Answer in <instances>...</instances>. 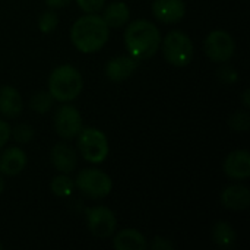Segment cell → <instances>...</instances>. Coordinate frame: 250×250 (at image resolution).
I'll list each match as a JSON object with an SVG mask.
<instances>
[{
  "mask_svg": "<svg viewBox=\"0 0 250 250\" xmlns=\"http://www.w3.org/2000/svg\"><path fill=\"white\" fill-rule=\"evenodd\" d=\"M161 50L164 59L176 66L185 67L193 59V42L190 37L182 31H171L161 38Z\"/></svg>",
  "mask_w": 250,
  "mask_h": 250,
  "instance_id": "cell-4",
  "label": "cell"
},
{
  "mask_svg": "<svg viewBox=\"0 0 250 250\" xmlns=\"http://www.w3.org/2000/svg\"><path fill=\"white\" fill-rule=\"evenodd\" d=\"M161 34L158 28L146 19H136L125 31V45L132 57L139 60L151 59L160 48Z\"/></svg>",
  "mask_w": 250,
  "mask_h": 250,
  "instance_id": "cell-2",
  "label": "cell"
},
{
  "mask_svg": "<svg viewBox=\"0 0 250 250\" xmlns=\"http://www.w3.org/2000/svg\"><path fill=\"white\" fill-rule=\"evenodd\" d=\"M243 103H245V107L249 108L250 103H249V89L245 91V95H243Z\"/></svg>",
  "mask_w": 250,
  "mask_h": 250,
  "instance_id": "cell-30",
  "label": "cell"
},
{
  "mask_svg": "<svg viewBox=\"0 0 250 250\" xmlns=\"http://www.w3.org/2000/svg\"><path fill=\"white\" fill-rule=\"evenodd\" d=\"M73 188H75V183L73 180L67 176V174H60V176H56L51 183H50V189L51 192L59 196V198H67L72 195L73 192Z\"/></svg>",
  "mask_w": 250,
  "mask_h": 250,
  "instance_id": "cell-20",
  "label": "cell"
},
{
  "mask_svg": "<svg viewBox=\"0 0 250 250\" xmlns=\"http://www.w3.org/2000/svg\"><path fill=\"white\" fill-rule=\"evenodd\" d=\"M4 190V179L0 176V195H1V192Z\"/></svg>",
  "mask_w": 250,
  "mask_h": 250,
  "instance_id": "cell-31",
  "label": "cell"
},
{
  "mask_svg": "<svg viewBox=\"0 0 250 250\" xmlns=\"http://www.w3.org/2000/svg\"><path fill=\"white\" fill-rule=\"evenodd\" d=\"M204 51L212 62L226 63L236 51V41L229 32L215 29L207 35L204 41Z\"/></svg>",
  "mask_w": 250,
  "mask_h": 250,
  "instance_id": "cell-7",
  "label": "cell"
},
{
  "mask_svg": "<svg viewBox=\"0 0 250 250\" xmlns=\"http://www.w3.org/2000/svg\"><path fill=\"white\" fill-rule=\"evenodd\" d=\"M82 86L83 79L81 72L70 64L57 66L50 73L48 92L54 100L60 103H69L78 98L82 92Z\"/></svg>",
  "mask_w": 250,
  "mask_h": 250,
  "instance_id": "cell-3",
  "label": "cell"
},
{
  "mask_svg": "<svg viewBox=\"0 0 250 250\" xmlns=\"http://www.w3.org/2000/svg\"><path fill=\"white\" fill-rule=\"evenodd\" d=\"M108 28H122L127 23L130 18V9L125 1H113L110 3L101 16Z\"/></svg>",
  "mask_w": 250,
  "mask_h": 250,
  "instance_id": "cell-18",
  "label": "cell"
},
{
  "mask_svg": "<svg viewBox=\"0 0 250 250\" xmlns=\"http://www.w3.org/2000/svg\"><path fill=\"white\" fill-rule=\"evenodd\" d=\"M76 138H78V149L85 161L91 164H100L105 161L108 155V139L100 129L82 127V130Z\"/></svg>",
  "mask_w": 250,
  "mask_h": 250,
  "instance_id": "cell-5",
  "label": "cell"
},
{
  "mask_svg": "<svg viewBox=\"0 0 250 250\" xmlns=\"http://www.w3.org/2000/svg\"><path fill=\"white\" fill-rule=\"evenodd\" d=\"M212 240L223 249H230L236 243V231L231 224L226 221H220L212 229Z\"/></svg>",
  "mask_w": 250,
  "mask_h": 250,
  "instance_id": "cell-19",
  "label": "cell"
},
{
  "mask_svg": "<svg viewBox=\"0 0 250 250\" xmlns=\"http://www.w3.org/2000/svg\"><path fill=\"white\" fill-rule=\"evenodd\" d=\"M57 23H59V18H57V13L53 12V10H47L44 12L40 19H38V28L41 32L44 34H50L53 32L56 28H57Z\"/></svg>",
  "mask_w": 250,
  "mask_h": 250,
  "instance_id": "cell-22",
  "label": "cell"
},
{
  "mask_svg": "<svg viewBox=\"0 0 250 250\" xmlns=\"http://www.w3.org/2000/svg\"><path fill=\"white\" fill-rule=\"evenodd\" d=\"M53 97L50 95V92L47 91H40V92H37V94H34L32 97H31V101H29V105H31V108L35 111V113H40V114H44V113H47L50 108H51V105H53Z\"/></svg>",
  "mask_w": 250,
  "mask_h": 250,
  "instance_id": "cell-21",
  "label": "cell"
},
{
  "mask_svg": "<svg viewBox=\"0 0 250 250\" xmlns=\"http://www.w3.org/2000/svg\"><path fill=\"white\" fill-rule=\"evenodd\" d=\"M73 183L81 193L91 199H103L108 196L113 189L111 177L98 168L81 170Z\"/></svg>",
  "mask_w": 250,
  "mask_h": 250,
  "instance_id": "cell-6",
  "label": "cell"
},
{
  "mask_svg": "<svg viewBox=\"0 0 250 250\" xmlns=\"http://www.w3.org/2000/svg\"><path fill=\"white\" fill-rule=\"evenodd\" d=\"M23 110V100L21 94L10 85L0 88V113L4 117L13 119Z\"/></svg>",
  "mask_w": 250,
  "mask_h": 250,
  "instance_id": "cell-16",
  "label": "cell"
},
{
  "mask_svg": "<svg viewBox=\"0 0 250 250\" xmlns=\"http://www.w3.org/2000/svg\"><path fill=\"white\" fill-rule=\"evenodd\" d=\"M110 37V28L97 13H85L78 18L70 29L72 44L85 54L101 50Z\"/></svg>",
  "mask_w": 250,
  "mask_h": 250,
  "instance_id": "cell-1",
  "label": "cell"
},
{
  "mask_svg": "<svg viewBox=\"0 0 250 250\" xmlns=\"http://www.w3.org/2000/svg\"><path fill=\"white\" fill-rule=\"evenodd\" d=\"M54 127L60 138L63 139H75L82 130V117L79 111L70 105L63 104L56 110L54 114Z\"/></svg>",
  "mask_w": 250,
  "mask_h": 250,
  "instance_id": "cell-9",
  "label": "cell"
},
{
  "mask_svg": "<svg viewBox=\"0 0 250 250\" xmlns=\"http://www.w3.org/2000/svg\"><path fill=\"white\" fill-rule=\"evenodd\" d=\"M10 133H12V129L9 126L7 122L4 120H0V149L7 144V141L10 139Z\"/></svg>",
  "mask_w": 250,
  "mask_h": 250,
  "instance_id": "cell-28",
  "label": "cell"
},
{
  "mask_svg": "<svg viewBox=\"0 0 250 250\" xmlns=\"http://www.w3.org/2000/svg\"><path fill=\"white\" fill-rule=\"evenodd\" d=\"M223 207L233 211H243L250 205V190L243 185H231L221 193Z\"/></svg>",
  "mask_w": 250,
  "mask_h": 250,
  "instance_id": "cell-15",
  "label": "cell"
},
{
  "mask_svg": "<svg viewBox=\"0 0 250 250\" xmlns=\"http://www.w3.org/2000/svg\"><path fill=\"white\" fill-rule=\"evenodd\" d=\"M138 67V60L132 56H117L107 62L105 75L113 82H122L133 75Z\"/></svg>",
  "mask_w": 250,
  "mask_h": 250,
  "instance_id": "cell-12",
  "label": "cell"
},
{
  "mask_svg": "<svg viewBox=\"0 0 250 250\" xmlns=\"http://www.w3.org/2000/svg\"><path fill=\"white\" fill-rule=\"evenodd\" d=\"M223 171L227 177L234 180H246L250 177V154L246 149L230 152L224 163Z\"/></svg>",
  "mask_w": 250,
  "mask_h": 250,
  "instance_id": "cell-10",
  "label": "cell"
},
{
  "mask_svg": "<svg viewBox=\"0 0 250 250\" xmlns=\"http://www.w3.org/2000/svg\"><path fill=\"white\" fill-rule=\"evenodd\" d=\"M152 250H173L174 249V245L168 240V239H164V237H155L149 246Z\"/></svg>",
  "mask_w": 250,
  "mask_h": 250,
  "instance_id": "cell-26",
  "label": "cell"
},
{
  "mask_svg": "<svg viewBox=\"0 0 250 250\" xmlns=\"http://www.w3.org/2000/svg\"><path fill=\"white\" fill-rule=\"evenodd\" d=\"M3 249V245H1V243H0V250Z\"/></svg>",
  "mask_w": 250,
  "mask_h": 250,
  "instance_id": "cell-32",
  "label": "cell"
},
{
  "mask_svg": "<svg viewBox=\"0 0 250 250\" xmlns=\"http://www.w3.org/2000/svg\"><path fill=\"white\" fill-rule=\"evenodd\" d=\"M76 4L85 13H97L104 7L105 0H76Z\"/></svg>",
  "mask_w": 250,
  "mask_h": 250,
  "instance_id": "cell-25",
  "label": "cell"
},
{
  "mask_svg": "<svg viewBox=\"0 0 250 250\" xmlns=\"http://www.w3.org/2000/svg\"><path fill=\"white\" fill-rule=\"evenodd\" d=\"M113 246L117 250H145L148 245L142 233L133 229H125L116 234Z\"/></svg>",
  "mask_w": 250,
  "mask_h": 250,
  "instance_id": "cell-17",
  "label": "cell"
},
{
  "mask_svg": "<svg viewBox=\"0 0 250 250\" xmlns=\"http://www.w3.org/2000/svg\"><path fill=\"white\" fill-rule=\"evenodd\" d=\"M50 161L54 166V168L63 174H69L76 168L78 160H76V152L75 149L67 145V144H56L51 148L50 152Z\"/></svg>",
  "mask_w": 250,
  "mask_h": 250,
  "instance_id": "cell-14",
  "label": "cell"
},
{
  "mask_svg": "<svg viewBox=\"0 0 250 250\" xmlns=\"http://www.w3.org/2000/svg\"><path fill=\"white\" fill-rule=\"evenodd\" d=\"M229 125L233 130L237 132H248L250 127V116L248 111H236L230 119Z\"/></svg>",
  "mask_w": 250,
  "mask_h": 250,
  "instance_id": "cell-23",
  "label": "cell"
},
{
  "mask_svg": "<svg viewBox=\"0 0 250 250\" xmlns=\"http://www.w3.org/2000/svg\"><path fill=\"white\" fill-rule=\"evenodd\" d=\"M72 0H45V3L51 7V9H60L64 7L70 3Z\"/></svg>",
  "mask_w": 250,
  "mask_h": 250,
  "instance_id": "cell-29",
  "label": "cell"
},
{
  "mask_svg": "<svg viewBox=\"0 0 250 250\" xmlns=\"http://www.w3.org/2000/svg\"><path fill=\"white\" fill-rule=\"evenodd\" d=\"M218 76H220V79H223L224 82H227V83H231V82H234V81H237V73L233 70V67H230V66H223L220 70H218Z\"/></svg>",
  "mask_w": 250,
  "mask_h": 250,
  "instance_id": "cell-27",
  "label": "cell"
},
{
  "mask_svg": "<svg viewBox=\"0 0 250 250\" xmlns=\"http://www.w3.org/2000/svg\"><path fill=\"white\" fill-rule=\"evenodd\" d=\"M86 223L91 234L95 236L97 239L111 237L117 226L114 212L104 205H98L86 209Z\"/></svg>",
  "mask_w": 250,
  "mask_h": 250,
  "instance_id": "cell-8",
  "label": "cell"
},
{
  "mask_svg": "<svg viewBox=\"0 0 250 250\" xmlns=\"http://www.w3.org/2000/svg\"><path fill=\"white\" fill-rule=\"evenodd\" d=\"M10 136H13V139H15L18 144H26V142H29V141L34 138V129H32L29 125L22 123V125H18V126L12 130Z\"/></svg>",
  "mask_w": 250,
  "mask_h": 250,
  "instance_id": "cell-24",
  "label": "cell"
},
{
  "mask_svg": "<svg viewBox=\"0 0 250 250\" xmlns=\"http://www.w3.org/2000/svg\"><path fill=\"white\" fill-rule=\"evenodd\" d=\"M152 13L163 23H177L186 13L183 0H154Z\"/></svg>",
  "mask_w": 250,
  "mask_h": 250,
  "instance_id": "cell-11",
  "label": "cell"
},
{
  "mask_svg": "<svg viewBox=\"0 0 250 250\" xmlns=\"http://www.w3.org/2000/svg\"><path fill=\"white\" fill-rule=\"evenodd\" d=\"M28 157L25 151L18 146L6 148L0 154V174L3 176H16L26 167Z\"/></svg>",
  "mask_w": 250,
  "mask_h": 250,
  "instance_id": "cell-13",
  "label": "cell"
}]
</instances>
